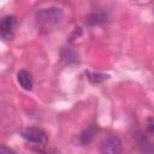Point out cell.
Wrapping results in <instances>:
<instances>
[{
	"label": "cell",
	"instance_id": "obj_1",
	"mask_svg": "<svg viewBox=\"0 0 154 154\" xmlns=\"http://www.w3.org/2000/svg\"><path fill=\"white\" fill-rule=\"evenodd\" d=\"M35 19L41 30L48 32L57 29L64 19V13L59 7H46L40 8L35 13Z\"/></svg>",
	"mask_w": 154,
	"mask_h": 154
},
{
	"label": "cell",
	"instance_id": "obj_2",
	"mask_svg": "<svg viewBox=\"0 0 154 154\" xmlns=\"http://www.w3.org/2000/svg\"><path fill=\"white\" fill-rule=\"evenodd\" d=\"M123 152V142L117 135H108L103 137L100 143V153L101 154H122Z\"/></svg>",
	"mask_w": 154,
	"mask_h": 154
},
{
	"label": "cell",
	"instance_id": "obj_3",
	"mask_svg": "<svg viewBox=\"0 0 154 154\" xmlns=\"http://www.w3.org/2000/svg\"><path fill=\"white\" fill-rule=\"evenodd\" d=\"M20 136L25 142L34 146H45L47 143V135L40 128H25L22 130Z\"/></svg>",
	"mask_w": 154,
	"mask_h": 154
},
{
	"label": "cell",
	"instance_id": "obj_4",
	"mask_svg": "<svg viewBox=\"0 0 154 154\" xmlns=\"http://www.w3.org/2000/svg\"><path fill=\"white\" fill-rule=\"evenodd\" d=\"M17 28V17L13 14H7L0 18V38L10 41L13 40Z\"/></svg>",
	"mask_w": 154,
	"mask_h": 154
},
{
	"label": "cell",
	"instance_id": "obj_5",
	"mask_svg": "<svg viewBox=\"0 0 154 154\" xmlns=\"http://www.w3.org/2000/svg\"><path fill=\"white\" fill-rule=\"evenodd\" d=\"M137 146L140 148V150L142 152V154H154V149H153V143L149 140V137L142 132V131H137L136 135H134Z\"/></svg>",
	"mask_w": 154,
	"mask_h": 154
},
{
	"label": "cell",
	"instance_id": "obj_6",
	"mask_svg": "<svg viewBox=\"0 0 154 154\" xmlns=\"http://www.w3.org/2000/svg\"><path fill=\"white\" fill-rule=\"evenodd\" d=\"M108 22V14L103 11H94L87 14L85 23L90 26H99L103 25Z\"/></svg>",
	"mask_w": 154,
	"mask_h": 154
},
{
	"label": "cell",
	"instance_id": "obj_7",
	"mask_svg": "<svg viewBox=\"0 0 154 154\" xmlns=\"http://www.w3.org/2000/svg\"><path fill=\"white\" fill-rule=\"evenodd\" d=\"M17 81L19 83V85L24 89V90H31L34 87V78L31 76V73L26 70H20L17 73Z\"/></svg>",
	"mask_w": 154,
	"mask_h": 154
},
{
	"label": "cell",
	"instance_id": "obj_8",
	"mask_svg": "<svg viewBox=\"0 0 154 154\" xmlns=\"http://www.w3.org/2000/svg\"><path fill=\"white\" fill-rule=\"evenodd\" d=\"M60 55H61V60L66 64L76 63L78 59V54L76 53V51L72 47H64L60 52Z\"/></svg>",
	"mask_w": 154,
	"mask_h": 154
},
{
	"label": "cell",
	"instance_id": "obj_9",
	"mask_svg": "<svg viewBox=\"0 0 154 154\" xmlns=\"http://www.w3.org/2000/svg\"><path fill=\"white\" fill-rule=\"evenodd\" d=\"M96 130H97V128H95L94 124H91V125H89L87 129H84V130L79 134V136H78L79 143H81V144H88V143L91 141L93 136L95 135V131H96Z\"/></svg>",
	"mask_w": 154,
	"mask_h": 154
},
{
	"label": "cell",
	"instance_id": "obj_10",
	"mask_svg": "<svg viewBox=\"0 0 154 154\" xmlns=\"http://www.w3.org/2000/svg\"><path fill=\"white\" fill-rule=\"evenodd\" d=\"M85 75H87L88 79H89L91 83H101V82H103L105 79H107V78H108V76H107V75H105V73H100V72H91V71H87V72H85Z\"/></svg>",
	"mask_w": 154,
	"mask_h": 154
},
{
	"label": "cell",
	"instance_id": "obj_11",
	"mask_svg": "<svg viewBox=\"0 0 154 154\" xmlns=\"http://www.w3.org/2000/svg\"><path fill=\"white\" fill-rule=\"evenodd\" d=\"M146 128H147L148 135H149V136H153V134H154V120H153V117H149V118L147 119V125H146Z\"/></svg>",
	"mask_w": 154,
	"mask_h": 154
},
{
	"label": "cell",
	"instance_id": "obj_12",
	"mask_svg": "<svg viewBox=\"0 0 154 154\" xmlns=\"http://www.w3.org/2000/svg\"><path fill=\"white\" fill-rule=\"evenodd\" d=\"M0 154H18L12 148H8L6 146H0Z\"/></svg>",
	"mask_w": 154,
	"mask_h": 154
}]
</instances>
